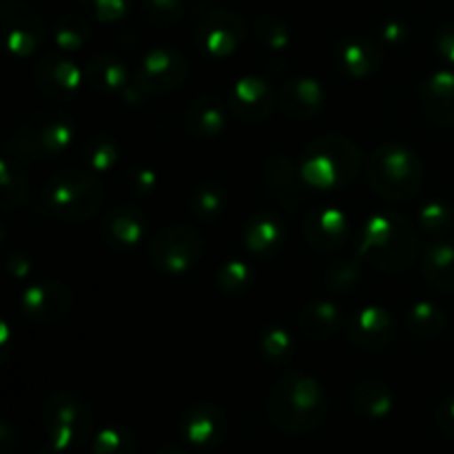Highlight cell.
Returning <instances> with one entry per match:
<instances>
[{
    "label": "cell",
    "instance_id": "ba28073f",
    "mask_svg": "<svg viewBox=\"0 0 454 454\" xmlns=\"http://www.w3.org/2000/svg\"><path fill=\"white\" fill-rule=\"evenodd\" d=\"M204 238L189 224L164 226L149 244V262L167 275H184L200 264L204 255Z\"/></svg>",
    "mask_w": 454,
    "mask_h": 454
},
{
    "label": "cell",
    "instance_id": "d6a6232c",
    "mask_svg": "<svg viewBox=\"0 0 454 454\" xmlns=\"http://www.w3.org/2000/svg\"><path fill=\"white\" fill-rule=\"evenodd\" d=\"M213 282H215L217 291L224 295L242 297L255 284V270L244 260H226L224 264L217 266Z\"/></svg>",
    "mask_w": 454,
    "mask_h": 454
},
{
    "label": "cell",
    "instance_id": "30bf717a",
    "mask_svg": "<svg viewBox=\"0 0 454 454\" xmlns=\"http://www.w3.org/2000/svg\"><path fill=\"white\" fill-rule=\"evenodd\" d=\"M0 35L12 56L29 58L43 49L47 25L43 16L22 0H4L0 4Z\"/></svg>",
    "mask_w": 454,
    "mask_h": 454
},
{
    "label": "cell",
    "instance_id": "603a6c76",
    "mask_svg": "<svg viewBox=\"0 0 454 454\" xmlns=\"http://www.w3.org/2000/svg\"><path fill=\"white\" fill-rule=\"evenodd\" d=\"M419 102L424 114L442 127H454V71L430 74L419 84Z\"/></svg>",
    "mask_w": 454,
    "mask_h": 454
},
{
    "label": "cell",
    "instance_id": "44dd1931",
    "mask_svg": "<svg viewBox=\"0 0 454 454\" xmlns=\"http://www.w3.org/2000/svg\"><path fill=\"white\" fill-rule=\"evenodd\" d=\"M284 242H286V224L279 213L270 211V208H260L247 220L244 244L257 260L275 257L284 248Z\"/></svg>",
    "mask_w": 454,
    "mask_h": 454
},
{
    "label": "cell",
    "instance_id": "d4e9b609",
    "mask_svg": "<svg viewBox=\"0 0 454 454\" xmlns=\"http://www.w3.org/2000/svg\"><path fill=\"white\" fill-rule=\"evenodd\" d=\"M84 74L89 87L98 93H122L129 89V67L115 53H93L84 67Z\"/></svg>",
    "mask_w": 454,
    "mask_h": 454
},
{
    "label": "cell",
    "instance_id": "6da1fadb",
    "mask_svg": "<svg viewBox=\"0 0 454 454\" xmlns=\"http://www.w3.org/2000/svg\"><path fill=\"white\" fill-rule=\"evenodd\" d=\"M328 412V395L315 377L301 371H288L279 377L266 399L270 426L284 434L313 433Z\"/></svg>",
    "mask_w": 454,
    "mask_h": 454
},
{
    "label": "cell",
    "instance_id": "3957f363",
    "mask_svg": "<svg viewBox=\"0 0 454 454\" xmlns=\"http://www.w3.org/2000/svg\"><path fill=\"white\" fill-rule=\"evenodd\" d=\"M362 168V151L340 133L317 136L304 146L300 158V177L315 191H341L357 177Z\"/></svg>",
    "mask_w": 454,
    "mask_h": 454
},
{
    "label": "cell",
    "instance_id": "bcb514c9",
    "mask_svg": "<svg viewBox=\"0 0 454 454\" xmlns=\"http://www.w3.org/2000/svg\"><path fill=\"white\" fill-rule=\"evenodd\" d=\"M7 270L13 279H25L34 270V264H31L25 253H13V255L7 257Z\"/></svg>",
    "mask_w": 454,
    "mask_h": 454
},
{
    "label": "cell",
    "instance_id": "1f68e13d",
    "mask_svg": "<svg viewBox=\"0 0 454 454\" xmlns=\"http://www.w3.org/2000/svg\"><path fill=\"white\" fill-rule=\"evenodd\" d=\"M84 164H87L89 171H93L96 176L100 173H109L118 167L120 162V145L115 142V137L111 133L98 131L84 142Z\"/></svg>",
    "mask_w": 454,
    "mask_h": 454
},
{
    "label": "cell",
    "instance_id": "4fadbf2b",
    "mask_svg": "<svg viewBox=\"0 0 454 454\" xmlns=\"http://www.w3.org/2000/svg\"><path fill=\"white\" fill-rule=\"evenodd\" d=\"M35 87L49 100H74L87 82V74L62 51L44 53L34 69Z\"/></svg>",
    "mask_w": 454,
    "mask_h": 454
},
{
    "label": "cell",
    "instance_id": "b9f144b4",
    "mask_svg": "<svg viewBox=\"0 0 454 454\" xmlns=\"http://www.w3.org/2000/svg\"><path fill=\"white\" fill-rule=\"evenodd\" d=\"M122 180L127 184L129 193L136 195V198H149L158 189V173L151 167H145V164H133V167H129L124 171Z\"/></svg>",
    "mask_w": 454,
    "mask_h": 454
},
{
    "label": "cell",
    "instance_id": "f546056e",
    "mask_svg": "<svg viewBox=\"0 0 454 454\" xmlns=\"http://www.w3.org/2000/svg\"><path fill=\"white\" fill-rule=\"evenodd\" d=\"M91 18L82 13H62L53 25V43L58 51L75 53L91 40Z\"/></svg>",
    "mask_w": 454,
    "mask_h": 454
},
{
    "label": "cell",
    "instance_id": "7c38bea8",
    "mask_svg": "<svg viewBox=\"0 0 454 454\" xmlns=\"http://www.w3.org/2000/svg\"><path fill=\"white\" fill-rule=\"evenodd\" d=\"M182 442L198 452H211L226 442L229 419L217 403L198 402L184 408L177 421Z\"/></svg>",
    "mask_w": 454,
    "mask_h": 454
},
{
    "label": "cell",
    "instance_id": "e575fe53",
    "mask_svg": "<svg viewBox=\"0 0 454 454\" xmlns=\"http://www.w3.org/2000/svg\"><path fill=\"white\" fill-rule=\"evenodd\" d=\"M300 167H295L291 158L286 155H273L264 164V182L269 186L270 195L282 198L286 202V195L295 193V180Z\"/></svg>",
    "mask_w": 454,
    "mask_h": 454
},
{
    "label": "cell",
    "instance_id": "9a60e30c",
    "mask_svg": "<svg viewBox=\"0 0 454 454\" xmlns=\"http://www.w3.org/2000/svg\"><path fill=\"white\" fill-rule=\"evenodd\" d=\"M278 106L273 89L260 75H242L229 89L231 115L239 122L260 124L273 115Z\"/></svg>",
    "mask_w": 454,
    "mask_h": 454
},
{
    "label": "cell",
    "instance_id": "484cf974",
    "mask_svg": "<svg viewBox=\"0 0 454 454\" xmlns=\"http://www.w3.org/2000/svg\"><path fill=\"white\" fill-rule=\"evenodd\" d=\"M301 337L310 341H328L341 326V309L333 300H313L301 309L297 319Z\"/></svg>",
    "mask_w": 454,
    "mask_h": 454
},
{
    "label": "cell",
    "instance_id": "7402d4cb",
    "mask_svg": "<svg viewBox=\"0 0 454 454\" xmlns=\"http://www.w3.org/2000/svg\"><path fill=\"white\" fill-rule=\"evenodd\" d=\"M337 69L348 78H371L377 74L384 62V51L380 44L372 43L366 35H346L335 47Z\"/></svg>",
    "mask_w": 454,
    "mask_h": 454
},
{
    "label": "cell",
    "instance_id": "f35d334b",
    "mask_svg": "<svg viewBox=\"0 0 454 454\" xmlns=\"http://www.w3.org/2000/svg\"><path fill=\"white\" fill-rule=\"evenodd\" d=\"M419 224L426 233L430 235H443L452 231L454 226V211L450 204L442 202V200H433V202L424 204L419 211Z\"/></svg>",
    "mask_w": 454,
    "mask_h": 454
},
{
    "label": "cell",
    "instance_id": "7a4b0ae2",
    "mask_svg": "<svg viewBox=\"0 0 454 454\" xmlns=\"http://www.w3.org/2000/svg\"><path fill=\"white\" fill-rule=\"evenodd\" d=\"M419 253L415 229L403 215L381 211L368 217L357 255L381 273L397 275L411 269Z\"/></svg>",
    "mask_w": 454,
    "mask_h": 454
},
{
    "label": "cell",
    "instance_id": "83f0119b",
    "mask_svg": "<svg viewBox=\"0 0 454 454\" xmlns=\"http://www.w3.org/2000/svg\"><path fill=\"white\" fill-rule=\"evenodd\" d=\"M27 193H29V176L25 168V158L7 149L0 160V204L4 211H13L25 202Z\"/></svg>",
    "mask_w": 454,
    "mask_h": 454
},
{
    "label": "cell",
    "instance_id": "74e56055",
    "mask_svg": "<svg viewBox=\"0 0 454 454\" xmlns=\"http://www.w3.org/2000/svg\"><path fill=\"white\" fill-rule=\"evenodd\" d=\"M182 0H142V18L155 29H171L182 20Z\"/></svg>",
    "mask_w": 454,
    "mask_h": 454
},
{
    "label": "cell",
    "instance_id": "7bdbcfd3",
    "mask_svg": "<svg viewBox=\"0 0 454 454\" xmlns=\"http://www.w3.org/2000/svg\"><path fill=\"white\" fill-rule=\"evenodd\" d=\"M380 35L388 47H402L411 38V27L402 18H386L380 27Z\"/></svg>",
    "mask_w": 454,
    "mask_h": 454
},
{
    "label": "cell",
    "instance_id": "ee69618b",
    "mask_svg": "<svg viewBox=\"0 0 454 454\" xmlns=\"http://www.w3.org/2000/svg\"><path fill=\"white\" fill-rule=\"evenodd\" d=\"M434 49H437L439 58L454 69V22L439 27L437 35H434Z\"/></svg>",
    "mask_w": 454,
    "mask_h": 454
},
{
    "label": "cell",
    "instance_id": "5b68a950",
    "mask_svg": "<svg viewBox=\"0 0 454 454\" xmlns=\"http://www.w3.org/2000/svg\"><path fill=\"white\" fill-rule=\"evenodd\" d=\"M368 184L388 202H406L421 191L426 180L424 162L402 142L380 145L366 164Z\"/></svg>",
    "mask_w": 454,
    "mask_h": 454
},
{
    "label": "cell",
    "instance_id": "4dcf8cb0",
    "mask_svg": "<svg viewBox=\"0 0 454 454\" xmlns=\"http://www.w3.org/2000/svg\"><path fill=\"white\" fill-rule=\"evenodd\" d=\"M406 326L415 337L433 340V337L442 335L446 328V310L434 301H415L406 310Z\"/></svg>",
    "mask_w": 454,
    "mask_h": 454
},
{
    "label": "cell",
    "instance_id": "836d02e7",
    "mask_svg": "<svg viewBox=\"0 0 454 454\" xmlns=\"http://www.w3.org/2000/svg\"><path fill=\"white\" fill-rule=\"evenodd\" d=\"M295 337L288 328L269 326L260 335V353L273 366H288L295 357Z\"/></svg>",
    "mask_w": 454,
    "mask_h": 454
},
{
    "label": "cell",
    "instance_id": "f6af8a7d",
    "mask_svg": "<svg viewBox=\"0 0 454 454\" xmlns=\"http://www.w3.org/2000/svg\"><path fill=\"white\" fill-rule=\"evenodd\" d=\"M434 424L443 437L454 442V395L439 403L437 411H434Z\"/></svg>",
    "mask_w": 454,
    "mask_h": 454
},
{
    "label": "cell",
    "instance_id": "ffe728a7",
    "mask_svg": "<svg viewBox=\"0 0 454 454\" xmlns=\"http://www.w3.org/2000/svg\"><path fill=\"white\" fill-rule=\"evenodd\" d=\"M229 102L213 93L193 98L184 109V129L195 140H217L229 127Z\"/></svg>",
    "mask_w": 454,
    "mask_h": 454
},
{
    "label": "cell",
    "instance_id": "4316f807",
    "mask_svg": "<svg viewBox=\"0 0 454 454\" xmlns=\"http://www.w3.org/2000/svg\"><path fill=\"white\" fill-rule=\"evenodd\" d=\"M426 282L442 293H454V242L434 239L421 255Z\"/></svg>",
    "mask_w": 454,
    "mask_h": 454
},
{
    "label": "cell",
    "instance_id": "8992f818",
    "mask_svg": "<svg viewBox=\"0 0 454 454\" xmlns=\"http://www.w3.org/2000/svg\"><path fill=\"white\" fill-rule=\"evenodd\" d=\"M47 442L38 454H65L93 439L91 403L75 390H56L43 403Z\"/></svg>",
    "mask_w": 454,
    "mask_h": 454
},
{
    "label": "cell",
    "instance_id": "ab89813d",
    "mask_svg": "<svg viewBox=\"0 0 454 454\" xmlns=\"http://www.w3.org/2000/svg\"><path fill=\"white\" fill-rule=\"evenodd\" d=\"M78 4L98 22H120L131 12V0H78Z\"/></svg>",
    "mask_w": 454,
    "mask_h": 454
},
{
    "label": "cell",
    "instance_id": "d6986e66",
    "mask_svg": "<svg viewBox=\"0 0 454 454\" xmlns=\"http://www.w3.org/2000/svg\"><path fill=\"white\" fill-rule=\"evenodd\" d=\"M326 105V91L322 82L310 75H297L284 82L282 91L278 96V106L286 118L306 122L319 115Z\"/></svg>",
    "mask_w": 454,
    "mask_h": 454
},
{
    "label": "cell",
    "instance_id": "c3c4849f",
    "mask_svg": "<svg viewBox=\"0 0 454 454\" xmlns=\"http://www.w3.org/2000/svg\"><path fill=\"white\" fill-rule=\"evenodd\" d=\"M153 454H189V452H186L184 448H180V446H173V443H167V446L158 448V450H155Z\"/></svg>",
    "mask_w": 454,
    "mask_h": 454
},
{
    "label": "cell",
    "instance_id": "60d3db41",
    "mask_svg": "<svg viewBox=\"0 0 454 454\" xmlns=\"http://www.w3.org/2000/svg\"><path fill=\"white\" fill-rule=\"evenodd\" d=\"M362 257L341 260L326 270V286L333 291H350L362 279Z\"/></svg>",
    "mask_w": 454,
    "mask_h": 454
},
{
    "label": "cell",
    "instance_id": "ac0fdd59",
    "mask_svg": "<svg viewBox=\"0 0 454 454\" xmlns=\"http://www.w3.org/2000/svg\"><path fill=\"white\" fill-rule=\"evenodd\" d=\"M149 217L133 204L109 208L100 222V239L114 251H131L145 239Z\"/></svg>",
    "mask_w": 454,
    "mask_h": 454
},
{
    "label": "cell",
    "instance_id": "2e32d148",
    "mask_svg": "<svg viewBox=\"0 0 454 454\" xmlns=\"http://www.w3.org/2000/svg\"><path fill=\"white\" fill-rule=\"evenodd\" d=\"M301 231L310 248L319 253H335L346 247L353 226H350V217L341 208L319 207L306 213Z\"/></svg>",
    "mask_w": 454,
    "mask_h": 454
},
{
    "label": "cell",
    "instance_id": "8d00e7d4",
    "mask_svg": "<svg viewBox=\"0 0 454 454\" xmlns=\"http://www.w3.org/2000/svg\"><path fill=\"white\" fill-rule=\"evenodd\" d=\"M91 454H137V437L127 426H106L91 439Z\"/></svg>",
    "mask_w": 454,
    "mask_h": 454
},
{
    "label": "cell",
    "instance_id": "d590c367",
    "mask_svg": "<svg viewBox=\"0 0 454 454\" xmlns=\"http://www.w3.org/2000/svg\"><path fill=\"white\" fill-rule=\"evenodd\" d=\"M253 31H255L257 40L262 43V47L269 49V51H286L288 44H291V27L284 18L275 16V13H260V16L253 20Z\"/></svg>",
    "mask_w": 454,
    "mask_h": 454
},
{
    "label": "cell",
    "instance_id": "7dc6e473",
    "mask_svg": "<svg viewBox=\"0 0 454 454\" xmlns=\"http://www.w3.org/2000/svg\"><path fill=\"white\" fill-rule=\"evenodd\" d=\"M0 448H3L4 454H13L16 450H20V434H18V430L9 421L0 424Z\"/></svg>",
    "mask_w": 454,
    "mask_h": 454
},
{
    "label": "cell",
    "instance_id": "277c9868",
    "mask_svg": "<svg viewBox=\"0 0 454 454\" xmlns=\"http://www.w3.org/2000/svg\"><path fill=\"white\" fill-rule=\"evenodd\" d=\"M105 186L93 171L65 168L49 177L40 189V207L47 215L69 224H84L100 213Z\"/></svg>",
    "mask_w": 454,
    "mask_h": 454
},
{
    "label": "cell",
    "instance_id": "8fae6325",
    "mask_svg": "<svg viewBox=\"0 0 454 454\" xmlns=\"http://www.w3.org/2000/svg\"><path fill=\"white\" fill-rule=\"evenodd\" d=\"M247 20L229 9H213L202 13L195 22L193 40L200 51L208 58H229L247 40Z\"/></svg>",
    "mask_w": 454,
    "mask_h": 454
},
{
    "label": "cell",
    "instance_id": "5bb4252c",
    "mask_svg": "<svg viewBox=\"0 0 454 454\" xmlns=\"http://www.w3.org/2000/svg\"><path fill=\"white\" fill-rule=\"evenodd\" d=\"M74 309L69 286L58 279H40L27 286L20 295V313L38 324H58Z\"/></svg>",
    "mask_w": 454,
    "mask_h": 454
},
{
    "label": "cell",
    "instance_id": "9c48e42d",
    "mask_svg": "<svg viewBox=\"0 0 454 454\" xmlns=\"http://www.w3.org/2000/svg\"><path fill=\"white\" fill-rule=\"evenodd\" d=\"M189 60L176 47H153L142 56L133 74V84L146 96H167L184 87Z\"/></svg>",
    "mask_w": 454,
    "mask_h": 454
},
{
    "label": "cell",
    "instance_id": "f1b7e54d",
    "mask_svg": "<svg viewBox=\"0 0 454 454\" xmlns=\"http://www.w3.org/2000/svg\"><path fill=\"white\" fill-rule=\"evenodd\" d=\"M231 204L229 189L217 180H207L193 189L189 198V208L200 222H215L226 213Z\"/></svg>",
    "mask_w": 454,
    "mask_h": 454
},
{
    "label": "cell",
    "instance_id": "cb8c5ba5",
    "mask_svg": "<svg viewBox=\"0 0 454 454\" xmlns=\"http://www.w3.org/2000/svg\"><path fill=\"white\" fill-rule=\"evenodd\" d=\"M350 406L362 419L381 421L393 412L395 395L386 381L366 377V380H359L350 390Z\"/></svg>",
    "mask_w": 454,
    "mask_h": 454
},
{
    "label": "cell",
    "instance_id": "e0dca14e",
    "mask_svg": "<svg viewBox=\"0 0 454 454\" xmlns=\"http://www.w3.org/2000/svg\"><path fill=\"white\" fill-rule=\"evenodd\" d=\"M395 335H397V324H395L393 313L384 306H364L348 322L350 341L368 353H380L388 348L395 341Z\"/></svg>",
    "mask_w": 454,
    "mask_h": 454
},
{
    "label": "cell",
    "instance_id": "52a82bcc",
    "mask_svg": "<svg viewBox=\"0 0 454 454\" xmlns=\"http://www.w3.org/2000/svg\"><path fill=\"white\" fill-rule=\"evenodd\" d=\"M74 137L75 124L69 115L60 111H35L18 127L7 149L25 160H51L65 155L74 145Z\"/></svg>",
    "mask_w": 454,
    "mask_h": 454
}]
</instances>
